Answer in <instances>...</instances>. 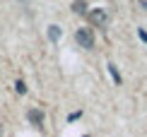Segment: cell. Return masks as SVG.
Wrapping results in <instances>:
<instances>
[{
	"label": "cell",
	"instance_id": "6da1fadb",
	"mask_svg": "<svg viewBox=\"0 0 147 137\" xmlns=\"http://www.w3.org/2000/svg\"><path fill=\"white\" fill-rule=\"evenodd\" d=\"M75 41L82 48H87V51H89V48H94V34H92V29H77Z\"/></svg>",
	"mask_w": 147,
	"mask_h": 137
},
{
	"label": "cell",
	"instance_id": "7a4b0ae2",
	"mask_svg": "<svg viewBox=\"0 0 147 137\" xmlns=\"http://www.w3.org/2000/svg\"><path fill=\"white\" fill-rule=\"evenodd\" d=\"M106 22H109V15H106L104 7H94L89 12V24L92 27H106Z\"/></svg>",
	"mask_w": 147,
	"mask_h": 137
},
{
	"label": "cell",
	"instance_id": "3957f363",
	"mask_svg": "<svg viewBox=\"0 0 147 137\" xmlns=\"http://www.w3.org/2000/svg\"><path fill=\"white\" fill-rule=\"evenodd\" d=\"M27 118H29V123H32V125H36L39 130H44V113H41L39 108H32L27 113Z\"/></svg>",
	"mask_w": 147,
	"mask_h": 137
},
{
	"label": "cell",
	"instance_id": "277c9868",
	"mask_svg": "<svg viewBox=\"0 0 147 137\" xmlns=\"http://www.w3.org/2000/svg\"><path fill=\"white\" fill-rule=\"evenodd\" d=\"M48 39H51V41H58V39H60V27L51 24V27H48Z\"/></svg>",
	"mask_w": 147,
	"mask_h": 137
},
{
	"label": "cell",
	"instance_id": "5b68a950",
	"mask_svg": "<svg viewBox=\"0 0 147 137\" xmlns=\"http://www.w3.org/2000/svg\"><path fill=\"white\" fill-rule=\"evenodd\" d=\"M109 75L113 77L116 84H121V75H118V67H116V65H109Z\"/></svg>",
	"mask_w": 147,
	"mask_h": 137
},
{
	"label": "cell",
	"instance_id": "8992f818",
	"mask_svg": "<svg viewBox=\"0 0 147 137\" xmlns=\"http://www.w3.org/2000/svg\"><path fill=\"white\" fill-rule=\"evenodd\" d=\"M72 10H75L77 15H82V12H84V0H75V5H72Z\"/></svg>",
	"mask_w": 147,
	"mask_h": 137
},
{
	"label": "cell",
	"instance_id": "52a82bcc",
	"mask_svg": "<svg viewBox=\"0 0 147 137\" xmlns=\"http://www.w3.org/2000/svg\"><path fill=\"white\" fill-rule=\"evenodd\" d=\"M15 87H17V94H27V84H24L22 79H20V82H17Z\"/></svg>",
	"mask_w": 147,
	"mask_h": 137
},
{
	"label": "cell",
	"instance_id": "ba28073f",
	"mask_svg": "<svg viewBox=\"0 0 147 137\" xmlns=\"http://www.w3.org/2000/svg\"><path fill=\"white\" fill-rule=\"evenodd\" d=\"M140 39H142V41H147V32H145V29H140Z\"/></svg>",
	"mask_w": 147,
	"mask_h": 137
}]
</instances>
